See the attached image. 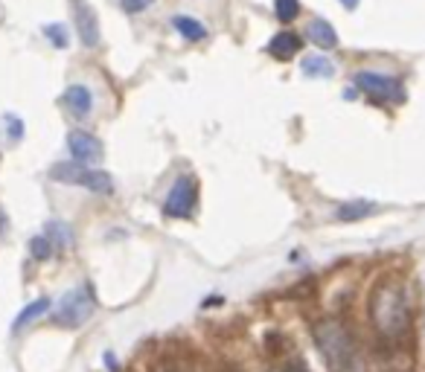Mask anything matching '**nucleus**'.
<instances>
[{"label":"nucleus","instance_id":"obj_1","mask_svg":"<svg viewBox=\"0 0 425 372\" xmlns=\"http://www.w3.org/2000/svg\"><path fill=\"white\" fill-rule=\"evenodd\" d=\"M370 323L384 340H399L411 329V303L405 285L393 277L382 280L370 294Z\"/></svg>","mask_w":425,"mask_h":372},{"label":"nucleus","instance_id":"obj_2","mask_svg":"<svg viewBox=\"0 0 425 372\" xmlns=\"http://www.w3.org/2000/svg\"><path fill=\"white\" fill-rule=\"evenodd\" d=\"M312 338H315V346L321 349V358L330 366V372H364L358 343L346 331V326H341L338 320L326 317V320L315 323Z\"/></svg>","mask_w":425,"mask_h":372},{"label":"nucleus","instance_id":"obj_3","mask_svg":"<svg viewBox=\"0 0 425 372\" xmlns=\"http://www.w3.org/2000/svg\"><path fill=\"white\" fill-rule=\"evenodd\" d=\"M50 178L53 181H62V184H73V186H85L96 195H111L114 192V178L102 169H90L85 163H55L50 169Z\"/></svg>","mask_w":425,"mask_h":372},{"label":"nucleus","instance_id":"obj_4","mask_svg":"<svg viewBox=\"0 0 425 372\" xmlns=\"http://www.w3.org/2000/svg\"><path fill=\"white\" fill-rule=\"evenodd\" d=\"M93 311H96L93 291L88 285H79V288L67 291L59 300V305H55V311H53V320L59 326H65V329H79Z\"/></svg>","mask_w":425,"mask_h":372},{"label":"nucleus","instance_id":"obj_5","mask_svg":"<svg viewBox=\"0 0 425 372\" xmlns=\"http://www.w3.org/2000/svg\"><path fill=\"white\" fill-rule=\"evenodd\" d=\"M196 201H198V184L184 174V178H178L175 186L169 189L163 212L172 215V219H189L192 209H196Z\"/></svg>","mask_w":425,"mask_h":372},{"label":"nucleus","instance_id":"obj_6","mask_svg":"<svg viewBox=\"0 0 425 372\" xmlns=\"http://www.w3.org/2000/svg\"><path fill=\"white\" fill-rule=\"evenodd\" d=\"M356 85L370 93V96H379V99H391V102H402L405 99V88L399 79H393V76H384L379 70H361L356 76Z\"/></svg>","mask_w":425,"mask_h":372},{"label":"nucleus","instance_id":"obj_7","mask_svg":"<svg viewBox=\"0 0 425 372\" xmlns=\"http://www.w3.org/2000/svg\"><path fill=\"white\" fill-rule=\"evenodd\" d=\"M73 9V21H76V32H79V41L88 50L100 47V18H96V9L88 4V0H70Z\"/></svg>","mask_w":425,"mask_h":372},{"label":"nucleus","instance_id":"obj_8","mask_svg":"<svg viewBox=\"0 0 425 372\" xmlns=\"http://www.w3.org/2000/svg\"><path fill=\"white\" fill-rule=\"evenodd\" d=\"M67 149H70V154H73V160H76V163H85V166L100 163L102 154H105L102 143L96 140L93 134H88V131H70V134H67Z\"/></svg>","mask_w":425,"mask_h":372},{"label":"nucleus","instance_id":"obj_9","mask_svg":"<svg viewBox=\"0 0 425 372\" xmlns=\"http://www.w3.org/2000/svg\"><path fill=\"white\" fill-rule=\"evenodd\" d=\"M65 108L76 116V120H85V116L93 111V93L88 85H70L65 90Z\"/></svg>","mask_w":425,"mask_h":372},{"label":"nucleus","instance_id":"obj_10","mask_svg":"<svg viewBox=\"0 0 425 372\" xmlns=\"http://www.w3.org/2000/svg\"><path fill=\"white\" fill-rule=\"evenodd\" d=\"M265 50L271 53L277 62H288V58H295L303 50V41H300V35H295V32H277L271 41H268Z\"/></svg>","mask_w":425,"mask_h":372},{"label":"nucleus","instance_id":"obj_11","mask_svg":"<svg viewBox=\"0 0 425 372\" xmlns=\"http://www.w3.org/2000/svg\"><path fill=\"white\" fill-rule=\"evenodd\" d=\"M309 38H312V44L321 47V50H335L338 47V32L332 24H326L323 18H312L309 21Z\"/></svg>","mask_w":425,"mask_h":372},{"label":"nucleus","instance_id":"obj_12","mask_svg":"<svg viewBox=\"0 0 425 372\" xmlns=\"http://www.w3.org/2000/svg\"><path fill=\"white\" fill-rule=\"evenodd\" d=\"M50 305H53V300H47V297H41V300H35V303H29L21 315L15 317V323H12V331L18 335V331H24L29 323H35V320H41L47 311H50Z\"/></svg>","mask_w":425,"mask_h":372},{"label":"nucleus","instance_id":"obj_13","mask_svg":"<svg viewBox=\"0 0 425 372\" xmlns=\"http://www.w3.org/2000/svg\"><path fill=\"white\" fill-rule=\"evenodd\" d=\"M172 27H175V29L187 38V41H192V44H196V41H204V38H207V29H204V24L198 21V18L175 15V18H172Z\"/></svg>","mask_w":425,"mask_h":372},{"label":"nucleus","instance_id":"obj_14","mask_svg":"<svg viewBox=\"0 0 425 372\" xmlns=\"http://www.w3.org/2000/svg\"><path fill=\"white\" fill-rule=\"evenodd\" d=\"M376 212L373 201H346L335 209V219L338 221H356V219H367V215Z\"/></svg>","mask_w":425,"mask_h":372},{"label":"nucleus","instance_id":"obj_15","mask_svg":"<svg viewBox=\"0 0 425 372\" xmlns=\"http://www.w3.org/2000/svg\"><path fill=\"white\" fill-rule=\"evenodd\" d=\"M300 70L306 73V76H312V79H326V76H332V62L326 55H306L303 58V64H300Z\"/></svg>","mask_w":425,"mask_h":372},{"label":"nucleus","instance_id":"obj_16","mask_svg":"<svg viewBox=\"0 0 425 372\" xmlns=\"http://www.w3.org/2000/svg\"><path fill=\"white\" fill-rule=\"evenodd\" d=\"M44 236L53 242V247H67V244L73 242L70 227H67V224H62V221H50V224L44 227Z\"/></svg>","mask_w":425,"mask_h":372},{"label":"nucleus","instance_id":"obj_17","mask_svg":"<svg viewBox=\"0 0 425 372\" xmlns=\"http://www.w3.org/2000/svg\"><path fill=\"white\" fill-rule=\"evenodd\" d=\"M44 38L55 50H67V44H70V35H67L65 24H44Z\"/></svg>","mask_w":425,"mask_h":372},{"label":"nucleus","instance_id":"obj_18","mask_svg":"<svg viewBox=\"0 0 425 372\" xmlns=\"http://www.w3.org/2000/svg\"><path fill=\"white\" fill-rule=\"evenodd\" d=\"M274 15L280 24H292L300 15V0H274Z\"/></svg>","mask_w":425,"mask_h":372},{"label":"nucleus","instance_id":"obj_19","mask_svg":"<svg viewBox=\"0 0 425 372\" xmlns=\"http://www.w3.org/2000/svg\"><path fill=\"white\" fill-rule=\"evenodd\" d=\"M29 253H32V259H38V262H44V259H50L53 256V242L44 236H35L32 242H29Z\"/></svg>","mask_w":425,"mask_h":372},{"label":"nucleus","instance_id":"obj_20","mask_svg":"<svg viewBox=\"0 0 425 372\" xmlns=\"http://www.w3.org/2000/svg\"><path fill=\"white\" fill-rule=\"evenodd\" d=\"M4 123H6V131H9V140H21V137H24V123H21V116L6 113Z\"/></svg>","mask_w":425,"mask_h":372},{"label":"nucleus","instance_id":"obj_21","mask_svg":"<svg viewBox=\"0 0 425 372\" xmlns=\"http://www.w3.org/2000/svg\"><path fill=\"white\" fill-rule=\"evenodd\" d=\"M120 6H123L128 15H137V12H143V9L151 6V0H120Z\"/></svg>","mask_w":425,"mask_h":372},{"label":"nucleus","instance_id":"obj_22","mask_svg":"<svg viewBox=\"0 0 425 372\" xmlns=\"http://www.w3.org/2000/svg\"><path fill=\"white\" fill-rule=\"evenodd\" d=\"M283 372H312L306 366V361H300V358H295V361H288L285 366H283Z\"/></svg>","mask_w":425,"mask_h":372},{"label":"nucleus","instance_id":"obj_23","mask_svg":"<svg viewBox=\"0 0 425 372\" xmlns=\"http://www.w3.org/2000/svg\"><path fill=\"white\" fill-rule=\"evenodd\" d=\"M341 6H344L346 12H353V9L358 6V0H341Z\"/></svg>","mask_w":425,"mask_h":372},{"label":"nucleus","instance_id":"obj_24","mask_svg":"<svg viewBox=\"0 0 425 372\" xmlns=\"http://www.w3.org/2000/svg\"><path fill=\"white\" fill-rule=\"evenodd\" d=\"M178 372H189V369H178Z\"/></svg>","mask_w":425,"mask_h":372},{"label":"nucleus","instance_id":"obj_25","mask_svg":"<svg viewBox=\"0 0 425 372\" xmlns=\"http://www.w3.org/2000/svg\"><path fill=\"white\" fill-rule=\"evenodd\" d=\"M227 372H236V369H227Z\"/></svg>","mask_w":425,"mask_h":372}]
</instances>
